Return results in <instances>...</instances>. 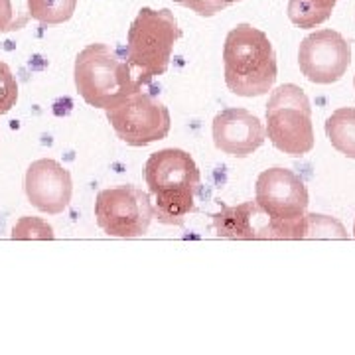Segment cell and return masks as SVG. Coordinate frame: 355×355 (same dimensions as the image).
I'll list each match as a JSON object with an SVG mask.
<instances>
[{
	"label": "cell",
	"instance_id": "obj_5",
	"mask_svg": "<svg viewBox=\"0 0 355 355\" xmlns=\"http://www.w3.org/2000/svg\"><path fill=\"white\" fill-rule=\"evenodd\" d=\"M266 137L272 146L292 158H300L314 148L312 105L304 89L286 83L277 87L266 103Z\"/></svg>",
	"mask_w": 355,
	"mask_h": 355
},
{
	"label": "cell",
	"instance_id": "obj_22",
	"mask_svg": "<svg viewBox=\"0 0 355 355\" xmlns=\"http://www.w3.org/2000/svg\"><path fill=\"white\" fill-rule=\"evenodd\" d=\"M354 85H355V79H354Z\"/></svg>",
	"mask_w": 355,
	"mask_h": 355
},
{
	"label": "cell",
	"instance_id": "obj_17",
	"mask_svg": "<svg viewBox=\"0 0 355 355\" xmlns=\"http://www.w3.org/2000/svg\"><path fill=\"white\" fill-rule=\"evenodd\" d=\"M28 20V0H0V34L22 30Z\"/></svg>",
	"mask_w": 355,
	"mask_h": 355
},
{
	"label": "cell",
	"instance_id": "obj_12",
	"mask_svg": "<svg viewBox=\"0 0 355 355\" xmlns=\"http://www.w3.org/2000/svg\"><path fill=\"white\" fill-rule=\"evenodd\" d=\"M270 219L254 202H245L235 207L221 205V211L214 214V227L217 237L223 239H266Z\"/></svg>",
	"mask_w": 355,
	"mask_h": 355
},
{
	"label": "cell",
	"instance_id": "obj_2",
	"mask_svg": "<svg viewBox=\"0 0 355 355\" xmlns=\"http://www.w3.org/2000/svg\"><path fill=\"white\" fill-rule=\"evenodd\" d=\"M225 85L239 97H259L275 87L277 53L263 30L237 24L223 44Z\"/></svg>",
	"mask_w": 355,
	"mask_h": 355
},
{
	"label": "cell",
	"instance_id": "obj_20",
	"mask_svg": "<svg viewBox=\"0 0 355 355\" xmlns=\"http://www.w3.org/2000/svg\"><path fill=\"white\" fill-rule=\"evenodd\" d=\"M174 2L184 8H190L191 12H196L198 16L211 18L216 14L223 12L231 4H237L241 0H174Z\"/></svg>",
	"mask_w": 355,
	"mask_h": 355
},
{
	"label": "cell",
	"instance_id": "obj_9",
	"mask_svg": "<svg viewBox=\"0 0 355 355\" xmlns=\"http://www.w3.org/2000/svg\"><path fill=\"white\" fill-rule=\"evenodd\" d=\"M254 203L272 223L292 221L306 216L308 188L304 180L288 168H268L257 178Z\"/></svg>",
	"mask_w": 355,
	"mask_h": 355
},
{
	"label": "cell",
	"instance_id": "obj_8",
	"mask_svg": "<svg viewBox=\"0 0 355 355\" xmlns=\"http://www.w3.org/2000/svg\"><path fill=\"white\" fill-rule=\"evenodd\" d=\"M352 64V44L336 30H316L308 34L298 48L302 76L316 85L340 81Z\"/></svg>",
	"mask_w": 355,
	"mask_h": 355
},
{
	"label": "cell",
	"instance_id": "obj_14",
	"mask_svg": "<svg viewBox=\"0 0 355 355\" xmlns=\"http://www.w3.org/2000/svg\"><path fill=\"white\" fill-rule=\"evenodd\" d=\"M336 4L338 0H291L288 20L302 30L316 28L330 18Z\"/></svg>",
	"mask_w": 355,
	"mask_h": 355
},
{
	"label": "cell",
	"instance_id": "obj_1",
	"mask_svg": "<svg viewBox=\"0 0 355 355\" xmlns=\"http://www.w3.org/2000/svg\"><path fill=\"white\" fill-rule=\"evenodd\" d=\"M144 180L156 198L154 217L164 225H184L196 211V193L202 186L196 160L180 148L158 150L144 164Z\"/></svg>",
	"mask_w": 355,
	"mask_h": 355
},
{
	"label": "cell",
	"instance_id": "obj_16",
	"mask_svg": "<svg viewBox=\"0 0 355 355\" xmlns=\"http://www.w3.org/2000/svg\"><path fill=\"white\" fill-rule=\"evenodd\" d=\"M304 239H347V233L336 217L306 214Z\"/></svg>",
	"mask_w": 355,
	"mask_h": 355
},
{
	"label": "cell",
	"instance_id": "obj_18",
	"mask_svg": "<svg viewBox=\"0 0 355 355\" xmlns=\"http://www.w3.org/2000/svg\"><path fill=\"white\" fill-rule=\"evenodd\" d=\"M53 229L48 221L42 217L24 216L16 221L12 227V239L16 241H28V239H53Z\"/></svg>",
	"mask_w": 355,
	"mask_h": 355
},
{
	"label": "cell",
	"instance_id": "obj_11",
	"mask_svg": "<svg viewBox=\"0 0 355 355\" xmlns=\"http://www.w3.org/2000/svg\"><path fill=\"white\" fill-rule=\"evenodd\" d=\"M211 137L217 150L233 158H247L266 140L265 125L247 109H225L216 114Z\"/></svg>",
	"mask_w": 355,
	"mask_h": 355
},
{
	"label": "cell",
	"instance_id": "obj_3",
	"mask_svg": "<svg viewBox=\"0 0 355 355\" xmlns=\"http://www.w3.org/2000/svg\"><path fill=\"white\" fill-rule=\"evenodd\" d=\"M73 79L81 99L95 109H111L142 91L137 76L116 50L107 44H89L77 53Z\"/></svg>",
	"mask_w": 355,
	"mask_h": 355
},
{
	"label": "cell",
	"instance_id": "obj_4",
	"mask_svg": "<svg viewBox=\"0 0 355 355\" xmlns=\"http://www.w3.org/2000/svg\"><path fill=\"white\" fill-rule=\"evenodd\" d=\"M182 30L172 10L140 8L127 34V62L142 85L164 76Z\"/></svg>",
	"mask_w": 355,
	"mask_h": 355
},
{
	"label": "cell",
	"instance_id": "obj_15",
	"mask_svg": "<svg viewBox=\"0 0 355 355\" xmlns=\"http://www.w3.org/2000/svg\"><path fill=\"white\" fill-rule=\"evenodd\" d=\"M77 0H28L30 18L44 26L64 24L76 12Z\"/></svg>",
	"mask_w": 355,
	"mask_h": 355
},
{
	"label": "cell",
	"instance_id": "obj_6",
	"mask_svg": "<svg viewBox=\"0 0 355 355\" xmlns=\"http://www.w3.org/2000/svg\"><path fill=\"white\" fill-rule=\"evenodd\" d=\"M154 205L148 191L135 186H114L97 193L95 221L109 237L135 239L148 233Z\"/></svg>",
	"mask_w": 355,
	"mask_h": 355
},
{
	"label": "cell",
	"instance_id": "obj_10",
	"mask_svg": "<svg viewBox=\"0 0 355 355\" xmlns=\"http://www.w3.org/2000/svg\"><path fill=\"white\" fill-rule=\"evenodd\" d=\"M24 190L28 202L38 211L48 216H58L71 202L73 182L69 170L58 160L40 158L26 170Z\"/></svg>",
	"mask_w": 355,
	"mask_h": 355
},
{
	"label": "cell",
	"instance_id": "obj_7",
	"mask_svg": "<svg viewBox=\"0 0 355 355\" xmlns=\"http://www.w3.org/2000/svg\"><path fill=\"white\" fill-rule=\"evenodd\" d=\"M107 121L111 123L116 137L135 148L166 139L172 125L168 107L144 91L107 109Z\"/></svg>",
	"mask_w": 355,
	"mask_h": 355
},
{
	"label": "cell",
	"instance_id": "obj_13",
	"mask_svg": "<svg viewBox=\"0 0 355 355\" xmlns=\"http://www.w3.org/2000/svg\"><path fill=\"white\" fill-rule=\"evenodd\" d=\"M326 135L338 153L355 160V109L343 107L334 111L326 121Z\"/></svg>",
	"mask_w": 355,
	"mask_h": 355
},
{
	"label": "cell",
	"instance_id": "obj_21",
	"mask_svg": "<svg viewBox=\"0 0 355 355\" xmlns=\"http://www.w3.org/2000/svg\"><path fill=\"white\" fill-rule=\"evenodd\" d=\"M354 237H355V223H354Z\"/></svg>",
	"mask_w": 355,
	"mask_h": 355
},
{
	"label": "cell",
	"instance_id": "obj_19",
	"mask_svg": "<svg viewBox=\"0 0 355 355\" xmlns=\"http://www.w3.org/2000/svg\"><path fill=\"white\" fill-rule=\"evenodd\" d=\"M18 101V83L8 64L0 60V114L12 111Z\"/></svg>",
	"mask_w": 355,
	"mask_h": 355
}]
</instances>
